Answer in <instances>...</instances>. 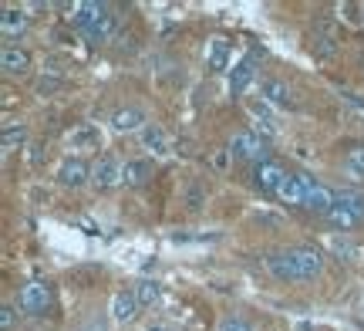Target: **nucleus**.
I'll return each instance as SVG.
<instances>
[{
	"mask_svg": "<svg viewBox=\"0 0 364 331\" xmlns=\"http://www.w3.org/2000/svg\"><path fill=\"white\" fill-rule=\"evenodd\" d=\"M75 11H78L75 14V24H78V31L88 41H108L112 38V31H115V14H112L108 4H95V0H88V4H78Z\"/></svg>",
	"mask_w": 364,
	"mask_h": 331,
	"instance_id": "obj_1",
	"label": "nucleus"
},
{
	"mask_svg": "<svg viewBox=\"0 0 364 331\" xmlns=\"http://www.w3.org/2000/svg\"><path fill=\"white\" fill-rule=\"evenodd\" d=\"M226 152L233 156V159H243V162H267V142H263V135L257 132H233L230 135V146H226Z\"/></svg>",
	"mask_w": 364,
	"mask_h": 331,
	"instance_id": "obj_2",
	"label": "nucleus"
},
{
	"mask_svg": "<svg viewBox=\"0 0 364 331\" xmlns=\"http://www.w3.org/2000/svg\"><path fill=\"white\" fill-rule=\"evenodd\" d=\"M17 305H21L24 315L41 318V315H48V311H51V288H48V284H41V280H27L24 288H21V294H17Z\"/></svg>",
	"mask_w": 364,
	"mask_h": 331,
	"instance_id": "obj_3",
	"label": "nucleus"
},
{
	"mask_svg": "<svg viewBox=\"0 0 364 331\" xmlns=\"http://www.w3.org/2000/svg\"><path fill=\"white\" fill-rule=\"evenodd\" d=\"M300 183H304V210L321 213V216H324V213L334 206V189H327L324 183L311 179L307 172H300Z\"/></svg>",
	"mask_w": 364,
	"mask_h": 331,
	"instance_id": "obj_4",
	"label": "nucleus"
},
{
	"mask_svg": "<svg viewBox=\"0 0 364 331\" xmlns=\"http://www.w3.org/2000/svg\"><path fill=\"white\" fill-rule=\"evenodd\" d=\"M27 27H31V14L24 7H4L0 11V38L7 41V44L24 38Z\"/></svg>",
	"mask_w": 364,
	"mask_h": 331,
	"instance_id": "obj_5",
	"label": "nucleus"
},
{
	"mask_svg": "<svg viewBox=\"0 0 364 331\" xmlns=\"http://www.w3.org/2000/svg\"><path fill=\"white\" fill-rule=\"evenodd\" d=\"M294 267H297V280H314L321 278V270H324V257H321V251L317 247H294Z\"/></svg>",
	"mask_w": 364,
	"mask_h": 331,
	"instance_id": "obj_6",
	"label": "nucleus"
},
{
	"mask_svg": "<svg viewBox=\"0 0 364 331\" xmlns=\"http://www.w3.org/2000/svg\"><path fill=\"white\" fill-rule=\"evenodd\" d=\"M91 183H95V189H115V186H122V162L115 156H102L91 166Z\"/></svg>",
	"mask_w": 364,
	"mask_h": 331,
	"instance_id": "obj_7",
	"label": "nucleus"
},
{
	"mask_svg": "<svg viewBox=\"0 0 364 331\" xmlns=\"http://www.w3.org/2000/svg\"><path fill=\"white\" fill-rule=\"evenodd\" d=\"M0 68H4L7 78H24L31 71V54L24 48H17V44H4L0 48Z\"/></svg>",
	"mask_w": 364,
	"mask_h": 331,
	"instance_id": "obj_8",
	"label": "nucleus"
},
{
	"mask_svg": "<svg viewBox=\"0 0 364 331\" xmlns=\"http://www.w3.org/2000/svg\"><path fill=\"white\" fill-rule=\"evenodd\" d=\"M253 176H257V186H260L267 196H277V193H280V186L287 183V176H290V172H287L280 162L267 159V162H260V166H257V172H253Z\"/></svg>",
	"mask_w": 364,
	"mask_h": 331,
	"instance_id": "obj_9",
	"label": "nucleus"
},
{
	"mask_svg": "<svg viewBox=\"0 0 364 331\" xmlns=\"http://www.w3.org/2000/svg\"><path fill=\"white\" fill-rule=\"evenodd\" d=\"M263 264H267V270H270L277 280L297 284V267H294V253L290 251H270L263 257Z\"/></svg>",
	"mask_w": 364,
	"mask_h": 331,
	"instance_id": "obj_10",
	"label": "nucleus"
},
{
	"mask_svg": "<svg viewBox=\"0 0 364 331\" xmlns=\"http://www.w3.org/2000/svg\"><path fill=\"white\" fill-rule=\"evenodd\" d=\"M58 183L68 189H81L85 183H91V166L85 159H65L58 169Z\"/></svg>",
	"mask_w": 364,
	"mask_h": 331,
	"instance_id": "obj_11",
	"label": "nucleus"
},
{
	"mask_svg": "<svg viewBox=\"0 0 364 331\" xmlns=\"http://www.w3.org/2000/svg\"><path fill=\"white\" fill-rule=\"evenodd\" d=\"M260 95H263V102H267V105H277V108L294 105L290 85H287L284 78H273V75H267V78L260 81Z\"/></svg>",
	"mask_w": 364,
	"mask_h": 331,
	"instance_id": "obj_12",
	"label": "nucleus"
},
{
	"mask_svg": "<svg viewBox=\"0 0 364 331\" xmlns=\"http://www.w3.org/2000/svg\"><path fill=\"white\" fill-rule=\"evenodd\" d=\"M257 54H247L243 61H236L233 68H230V92L233 95H243L253 85V78H257Z\"/></svg>",
	"mask_w": 364,
	"mask_h": 331,
	"instance_id": "obj_13",
	"label": "nucleus"
},
{
	"mask_svg": "<svg viewBox=\"0 0 364 331\" xmlns=\"http://www.w3.org/2000/svg\"><path fill=\"white\" fill-rule=\"evenodd\" d=\"M145 125H149V115L135 105L118 108L115 115H112V129H115V132H142Z\"/></svg>",
	"mask_w": 364,
	"mask_h": 331,
	"instance_id": "obj_14",
	"label": "nucleus"
},
{
	"mask_svg": "<svg viewBox=\"0 0 364 331\" xmlns=\"http://www.w3.org/2000/svg\"><path fill=\"white\" fill-rule=\"evenodd\" d=\"M139 315H142V308H139V301H135V294L132 291H115V298H112V318H115L118 325H132Z\"/></svg>",
	"mask_w": 364,
	"mask_h": 331,
	"instance_id": "obj_15",
	"label": "nucleus"
},
{
	"mask_svg": "<svg viewBox=\"0 0 364 331\" xmlns=\"http://www.w3.org/2000/svg\"><path fill=\"white\" fill-rule=\"evenodd\" d=\"M152 179V162L149 159H129L122 166V186H129V189H139Z\"/></svg>",
	"mask_w": 364,
	"mask_h": 331,
	"instance_id": "obj_16",
	"label": "nucleus"
},
{
	"mask_svg": "<svg viewBox=\"0 0 364 331\" xmlns=\"http://www.w3.org/2000/svg\"><path fill=\"white\" fill-rule=\"evenodd\" d=\"M324 220L334 226V230H341V233H344V230H354V226L364 224L361 213H354L351 206H341V203H334V206L324 213Z\"/></svg>",
	"mask_w": 364,
	"mask_h": 331,
	"instance_id": "obj_17",
	"label": "nucleus"
},
{
	"mask_svg": "<svg viewBox=\"0 0 364 331\" xmlns=\"http://www.w3.org/2000/svg\"><path fill=\"white\" fill-rule=\"evenodd\" d=\"M139 139H142V146L152 149L156 156H169V152H172V149H169V135H166V129H162V125H156V122H149L142 132H139Z\"/></svg>",
	"mask_w": 364,
	"mask_h": 331,
	"instance_id": "obj_18",
	"label": "nucleus"
},
{
	"mask_svg": "<svg viewBox=\"0 0 364 331\" xmlns=\"http://www.w3.org/2000/svg\"><path fill=\"white\" fill-rule=\"evenodd\" d=\"M132 294H135V301H139V308H156L159 301H162V288H159L152 278H142L135 280V288H132Z\"/></svg>",
	"mask_w": 364,
	"mask_h": 331,
	"instance_id": "obj_19",
	"label": "nucleus"
},
{
	"mask_svg": "<svg viewBox=\"0 0 364 331\" xmlns=\"http://www.w3.org/2000/svg\"><path fill=\"white\" fill-rule=\"evenodd\" d=\"M68 146L78 149V152H85V149H98L102 146V132H98L95 125H78L75 132L68 135Z\"/></svg>",
	"mask_w": 364,
	"mask_h": 331,
	"instance_id": "obj_20",
	"label": "nucleus"
},
{
	"mask_svg": "<svg viewBox=\"0 0 364 331\" xmlns=\"http://www.w3.org/2000/svg\"><path fill=\"white\" fill-rule=\"evenodd\" d=\"M338 48H341L338 34H317V31L311 34V51H314V58H321V61H331V58L338 54Z\"/></svg>",
	"mask_w": 364,
	"mask_h": 331,
	"instance_id": "obj_21",
	"label": "nucleus"
},
{
	"mask_svg": "<svg viewBox=\"0 0 364 331\" xmlns=\"http://www.w3.org/2000/svg\"><path fill=\"white\" fill-rule=\"evenodd\" d=\"M250 112H253V119H257V129H260V135H280V129H277V122H273V115L267 112V102H253L250 105Z\"/></svg>",
	"mask_w": 364,
	"mask_h": 331,
	"instance_id": "obj_22",
	"label": "nucleus"
},
{
	"mask_svg": "<svg viewBox=\"0 0 364 331\" xmlns=\"http://www.w3.org/2000/svg\"><path fill=\"white\" fill-rule=\"evenodd\" d=\"M27 142V125L24 122H7L4 125V152H14V149H21Z\"/></svg>",
	"mask_w": 364,
	"mask_h": 331,
	"instance_id": "obj_23",
	"label": "nucleus"
},
{
	"mask_svg": "<svg viewBox=\"0 0 364 331\" xmlns=\"http://www.w3.org/2000/svg\"><path fill=\"white\" fill-rule=\"evenodd\" d=\"M223 68H230V44L216 38L209 44V71H223Z\"/></svg>",
	"mask_w": 364,
	"mask_h": 331,
	"instance_id": "obj_24",
	"label": "nucleus"
},
{
	"mask_svg": "<svg viewBox=\"0 0 364 331\" xmlns=\"http://www.w3.org/2000/svg\"><path fill=\"white\" fill-rule=\"evenodd\" d=\"M344 166H348V172H354V176L364 179V146L348 149V152H344Z\"/></svg>",
	"mask_w": 364,
	"mask_h": 331,
	"instance_id": "obj_25",
	"label": "nucleus"
},
{
	"mask_svg": "<svg viewBox=\"0 0 364 331\" xmlns=\"http://www.w3.org/2000/svg\"><path fill=\"white\" fill-rule=\"evenodd\" d=\"M216 331H253V328H250L247 318H240V315H226V318H220Z\"/></svg>",
	"mask_w": 364,
	"mask_h": 331,
	"instance_id": "obj_26",
	"label": "nucleus"
},
{
	"mask_svg": "<svg viewBox=\"0 0 364 331\" xmlns=\"http://www.w3.org/2000/svg\"><path fill=\"white\" fill-rule=\"evenodd\" d=\"M331 247H334V253H338L341 261H354V257H358V247H354V243H348L344 237H334V240H331Z\"/></svg>",
	"mask_w": 364,
	"mask_h": 331,
	"instance_id": "obj_27",
	"label": "nucleus"
},
{
	"mask_svg": "<svg viewBox=\"0 0 364 331\" xmlns=\"http://www.w3.org/2000/svg\"><path fill=\"white\" fill-rule=\"evenodd\" d=\"M14 318H17V308H14L11 301H4V305H0V331H11Z\"/></svg>",
	"mask_w": 364,
	"mask_h": 331,
	"instance_id": "obj_28",
	"label": "nucleus"
},
{
	"mask_svg": "<svg viewBox=\"0 0 364 331\" xmlns=\"http://www.w3.org/2000/svg\"><path fill=\"white\" fill-rule=\"evenodd\" d=\"M65 81L61 78H51V75H44V78H38L34 81V88H38V95H51V92H58Z\"/></svg>",
	"mask_w": 364,
	"mask_h": 331,
	"instance_id": "obj_29",
	"label": "nucleus"
},
{
	"mask_svg": "<svg viewBox=\"0 0 364 331\" xmlns=\"http://www.w3.org/2000/svg\"><path fill=\"white\" fill-rule=\"evenodd\" d=\"M78 331H108V325H105V318L98 315V311H91L88 318L78 325Z\"/></svg>",
	"mask_w": 364,
	"mask_h": 331,
	"instance_id": "obj_30",
	"label": "nucleus"
},
{
	"mask_svg": "<svg viewBox=\"0 0 364 331\" xmlns=\"http://www.w3.org/2000/svg\"><path fill=\"white\" fill-rule=\"evenodd\" d=\"M199 203H203V193H199V186H193V189H189V206L199 210Z\"/></svg>",
	"mask_w": 364,
	"mask_h": 331,
	"instance_id": "obj_31",
	"label": "nucleus"
},
{
	"mask_svg": "<svg viewBox=\"0 0 364 331\" xmlns=\"http://www.w3.org/2000/svg\"><path fill=\"white\" fill-rule=\"evenodd\" d=\"M361 24H364V4H361Z\"/></svg>",
	"mask_w": 364,
	"mask_h": 331,
	"instance_id": "obj_32",
	"label": "nucleus"
}]
</instances>
